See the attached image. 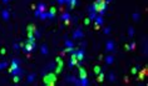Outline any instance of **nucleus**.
<instances>
[{"label": "nucleus", "mask_w": 148, "mask_h": 86, "mask_svg": "<svg viewBox=\"0 0 148 86\" xmlns=\"http://www.w3.org/2000/svg\"><path fill=\"white\" fill-rule=\"evenodd\" d=\"M105 6H107V1H105V0H96L94 4L92 5L90 11L99 13L100 15H103V14H104V10H105Z\"/></svg>", "instance_id": "obj_1"}, {"label": "nucleus", "mask_w": 148, "mask_h": 86, "mask_svg": "<svg viewBox=\"0 0 148 86\" xmlns=\"http://www.w3.org/2000/svg\"><path fill=\"white\" fill-rule=\"evenodd\" d=\"M43 81H44V84L47 86H53L55 84V81H57V76H55V74H51V72L47 74V75H44Z\"/></svg>", "instance_id": "obj_2"}, {"label": "nucleus", "mask_w": 148, "mask_h": 86, "mask_svg": "<svg viewBox=\"0 0 148 86\" xmlns=\"http://www.w3.org/2000/svg\"><path fill=\"white\" fill-rule=\"evenodd\" d=\"M78 59H77V55H75V51L72 52V57H70V61H69V68L74 66V65H78Z\"/></svg>", "instance_id": "obj_3"}, {"label": "nucleus", "mask_w": 148, "mask_h": 86, "mask_svg": "<svg viewBox=\"0 0 148 86\" xmlns=\"http://www.w3.org/2000/svg\"><path fill=\"white\" fill-rule=\"evenodd\" d=\"M44 11H47L45 10V4H43V3L38 4V8H36V10H35V16H39L40 13H44Z\"/></svg>", "instance_id": "obj_4"}, {"label": "nucleus", "mask_w": 148, "mask_h": 86, "mask_svg": "<svg viewBox=\"0 0 148 86\" xmlns=\"http://www.w3.org/2000/svg\"><path fill=\"white\" fill-rule=\"evenodd\" d=\"M19 68V61H18L16 59H14V60H11V65H10V68H9V72L11 74V71H14L15 69H18Z\"/></svg>", "instance_id": "obj_5"}, {"label": "nucleus", "mask_w": 148, "mask_h": 86, "mask_svg": "<svg viewBox=\"0 0 148 86\" xmlns=\"http://www.w3.org/2000/svg\"><path fill=\"white\" fill-rule=\"evenodd\" d=\"M105 50H107V51H113V50H114V44H113L112 40H108V41H107Z\"/></svg>", "instance_id": "obj_6"}, {"label": "nucleus", "mask_w": 148, "mask_h": 86, "mask_svg": "<svg viewBox=\"0 0 148 86\" xmlns=\"http://www.w3.org/2000/svg\"><path fill=\"white\" fill-rule=\"evenodd\" d=\"M34 48H35V45L29 44V42H25V44H24V50H25L26 52H31V51L34 50Z\"/></svg>", "instance_id": "obj_7"}, {"label": "nucleus", "mask_w": 148, "mask_h": 86, "mask_svg": "<svg viewBox=\"0 0 148 86\" xmlns=\"http://www.w3.org/2000/svg\"><path fill=\"white\" fill-rule=\"evenodd\" d=\"M74 51H75V55H77L78 61H82V60L84 59V51H83V50H74Z\"/></svg>", "instance_id": "obj_8"}, {"label": "nucleus", "mask_w": 148, "mask_h": 86, "mask_svg": "<svg viewBox=\"0 0 148 86\" xmlns=\"http://www.w3.org/2000/svg\"><path fill=\"white\" fill-rule=\"evenodd\" d=\"M78 37H83V33H82L80 29H77L73 33V39H78Z\"/></svg>", "instance_id": "obj_9"}, {"label": "nucleus", "mask_w": 148, "mask_h": 86, "mask_svg": "<svg viewBox=\"0 0 148 86\" xmlns=\"http://www.w3.org/2000/svg\"><path fill=\"white\" fill-rule=\"evenodd\" d=\"M79 76H80V80H85L87 79V71L79 66Z\"/></svg>", "instance_id": "obj_10"}, {"label": "nucleus", "mask_w": 148, "mask_h": 86, "mask_svg": "<svg viewBox=\"0 0 148 86\" xmlns=\"http://www.w3.org/2000/svg\"><path fill=\"white\" fill-rule=\"evenodd\" d=\"M1 16H3V19H4L5 21H8L9 17H10V13H9V10H3V11H1Z\"/></svg>", "instance_id": "obj_11"}, {"label": "nucleus", "mask_w": 148, "mask_h": 86, "mask_svg": "<svg viewBox=\"0 0 148 86\" xmlns=\"http://www.w3.org/2000/svg\"><path fill=\"white\" fill-rule=\"evenodd\" d=\"M147 74H148V70H147V68H144V69H143V71H141V72H139V75H138V80H141V81H142Z\"/></svg>", "instance_id": "obj_12"}, {"label": "nucleus", "mask_w": 148, "mask_h": 86, "mask_svg": "<svg viewBox=\"0 0 148 86\" xmlns=\"http://www.w3.org/2000/svg\"><path fill=\"white\" fill-rule=\"evenodd\" d=\"M55 14H57V9H55L54 6H51L50 8V10H49V13H48V17H54L55 16Z\"/></svg>", "instance_id": "obj_13"}, {"label": "nucleus", "mask_w": 148, "mask_h": 86, "mask_svg": "<svg viewBox=\"0 0 148 86\" xmlns=\"http://www.w3.org/2000/svg\"><path fill=\"white\" fill-rule=\"evenodd\" d=\"M94 20H96V24H94V25H98V26L103 25V17H102V15L97 16V17H96Z\"/></svg>", "instance_id": "obj_14"}, {"label": "nucleus", "mask_w": 148, "mask_h": 86, "mask_svg": "<svg viewBox=\"0 0 148 86\" xmlns=\"http://www.w3.org/2000/svg\"><path fill=\"white\" fill-rule=\"evenodd\" d=\"M60 20H70V15L68 13H63L60 16Z\"/></svg>", "instance_id": "obj_15"}, {"label": "nucleus", "mask_w": 148, "mask_h": 86, "mask_svg": "<svg viewBox=\"0 0 148 86\" xmlns=\"http://www.w3.org/2000/svg\"><path fill=\"white\" fill-rule=\"evenodd\" d=\"M113 61H114L113 56H110V55H109V56H107V57H105V62L108 64V65H109V64H113Z\"/></svg>", "instance_id": "obj_16"}, {"label": "nucleus", "mask_w": 148, "mask_h": 86, "mask_svg": "<svg viewBox=\"0 0 148 86\" xmlns=\"http://www.w3.org/2000/svg\"><path fill=\"white\" fill-rule=\"evenodd\" d=\"M26 30H28V31H31V33H34V31L36 30V28H35V25H34V24H30V25H28Z\"/></svg>", "instance_id": "obj_17"}, {"label": "nucleus", "mask_w": 148, "mask_h": 86, "mask_svg": "<svg viewBox=\"0 0 148 86\" xmlns=\"http://www.w3.org/2000/svg\"><path fill=\"white\" fill-rule=\"evenodd\" d=\"M14 77H13V81L15 82V84H18L20 81V77H22V75H13Z\"/></svg>", "instance_id": "obj_18"}, {"label": "nucleus", "mask_w": 148, "mask_h": 86, "mask_svg": "<svg viewBox=\"0 0 148 86\" xmlns=\"http://www.w3.org/2000/svg\"><path fill=\"white\" fill-rule=\"evenodd\" d=\"M103 80H104V74L100 71V72L98 74V79H97V81H98V82H102Z\"/></svg>", "instance_id": "obj_19"}, {"label": "nucleus", "mask_w": 148, "mask_h": 86, "mask_svg": "<svg viewBox=\"0 0 148 86\" xmlns=\"http://www.w3.org/2000/svg\"><path fill=\"white\" fill-rule=\"evenodd\" d=\"M75 5H77V0H72V1L69 3V8L70 9H74V8H75Z\"/></svg>", "instance_id": "obj_20"}, {"label": "nucleus", "mask_w": 148, "mask_h": 86, "mask_svg": "<svg viewBox=\"0 0 148 86\" xmlns=\"http://www.w3.org/2000/svg\"><path fill=\"white\" fill-rule=\"evenodd\" d=\"M39 17H40L42 20H45V19L48 17V13H47V11H44V13H40V15H39Z\"/></svg>", "instance_id": "obj_21"}, {"label": "nucleus", "mask_w": 148, "mask_h": 86, "mask_svg": "<svg viewBox=\"0 0 148 86\" xmlns=\"http://www.w3.org/2000/svg\"><path fill=\"white\" fill-rule=\"evenodd\" d=\"M42 54H44V55L48 54V48H47V45H43V46H42Z\"/></svg>", "instance_id": "obj_22"}, {"label": "nucleus", "mask_w": 148, "mask_h": 86, "mask_svg": "<svg viewBox=\"0 0 148 86\" xmlns=\"http://www.w3.org/2000/svg\"><path fill=\"white\" fill-rule=\"evenodd\" d=\"M128 35L131 36V37L134 35V29H133V28H129V29H128Z\"/></svg>", "instance_id": "obj_23"}, {"label": "nucleus", "mask_w": 148, "mask_h": 86, "mask_svg": "<svg viewBox=\"0 0 148 86\" xmlns=\"http://www.w3.org/2000/svg\"><path fill=\"white\" fill-rule=\"evenodd\" d=\"M100 71H102V69H100V66H98V65H96V66H94V72H96V74L98 75V74H99Z\"/></svg>", "instance_id": "obj_24"}, {"label": "nucleus", "mask_w": 148, "mask_h": 86, "mask_svg": "<svg viewBox=\"0 0 148 86\" xmlns=\"http://www.w3.org/2000/svg\"><path fill=\"white\" fill-rule=\"evenodd\" d=\"M34 79H35V75H34V74L29 75V76H28V82H33V81H34Z\"/></svg>", "instance_id": "obj_25"}, {"label": "nucleus", "mask_w": 148, "mask_h": 86, "mask_svg": "<svg viewBox=\"0 0 148 86\" xmlns=\"http://www.w3.org/2000/svg\"><path fill=\"white\" fill-rule=\"evenodd\" d=\"M65 46H67V48H73V42H72L70 40H67V41H65Z\"/></svg>", "instance_id": "obj_26"}, {"label": "nucleus", "mask_w": 148, "mask_h": 86, "mask_svg": "<svg viewBox=\"0 0 148 86\" xmlns=\"http://www.w3.org/2000/svg\"><path fill=\"white\" fill-rule=\"evenodd\" d=\"M8 66V62L6 61H4V62H0V69H5Z\"/></svg>", "instance_id": "obj_27"}, {"label": "nucleus", "mask_w": 148, "mask_h": 86, "mask_svg": "<svg viewBox=\"0 0 148 86\" xmlns=\"http://www.w3.org/2000/svg\"><path fill=\"white\" fill-rule=\"evenodd\" d=\"M89 19H90V20H94V19H96V13H94V11H90Z\"/></svg>", "instance_id": "obj_28"}, {"label": "nucleus", "mask_w": 148, "mask_h": 86, "mask_svg": "<svg viewBox=\"0 0 148 86\" xmlns=\"http://www.w3.org/2000/svg\"><path fill=\"white\" fill-rule=\"evenodd\" d=\"M138 19H139V14H138V13H134V14H133V20H134V21H138Z\"/></svg>", "instance_id": "obj_29"}, {"label": "nucleus", "mask_w": 148, "mask_h": 86, "mask_svg": "<svg viewBox=\"0 0 148 86\" xmlns=\"http://www.w3.org/2000/svg\"><path fill=\"white\" fill-rule=\"evenodd\" d=\"M62 68H63V65H58V66H57V69H55V72L59 74V72L62 71Z\"/></svg>", "instance_id": "obj_30"}, {"label": "nucleus", "mask_w": 148, "mask_h": 86, "mask_svg": "<svg viewBox=\"0 0 148 86\" xmlns=\"http://www.w3.org/2000/svg\"><path fill=\"white\" fill-rule=\"evenodd\" d=\"M129 50H136V42H132V44L131 45H129Z\"/></svg>", "instance_id": "obj_31"}, {"label": "nucleus", "mask_w": 148, "mask_h": 86, "mask_svg": "<svg viewBox=\"0 0 148 86\" xmlns=\"http://www.w3.org/2000/svg\"><path fill=\"white\" fill-rule=\"evenodd\" d=\"M55 61H57L58 65H63V60H62L60 57H57V59H55Z\"/></svg>", "instance_id": "obj_32"}, {"label": "nucleus", "mask_w": 148, "mask_h": 86, "mask_svg": "<svg viewBox=\"0 0 148 86\" xmlns=\"http://www.w3.org/2000/svg\"><path fill=\"white\" fill-rule=\"evenodd\" d=\"M114 79H116V76H114L113 74H109V80H110V81H114Z\"/></svg>", "instance_id": "obj_33"}, {"label": "nucleus", "mask_w": 148, "mask_h": 86, "mask_svg": "<svg viewBox=\"0 0 148 86\" xmlns=\"http://www.w3.org/2000/svg\"><path fill=\"white\" fill-rule=\"evenodd\" d=\"M84 24H85V25H89V24H90V19H89V17H87V19L84 20Z\"/></svg>", "instance_id": "obj_34"}, {"label": "nucleus", "mask_w": 148, "mask_h": 86, "mask_svg": "<svg viewBox=\"0 0 148 86\" xmlns=\"http://www.w3.org/2000/svg\"><path fill=\"white\" fill-rule=\"evenodd\" d=\"M110 33V29L109 28H104V34H109Z\"/></svg>", "instance_id": "obj_35"}, {"label": "nucleus", "mask_w": 148, "mask_h": 86, "mask_svg": "<svg viewBox=\"0 0 148 86\" xmlns=\"http://www.w3.org/2000/svg\"><path fill=\"white\" fill-rule=\"evenodd\" d=\"M131 71H132V74H136V72H137V68H132Z\"/></svg>", "instance_id": "obj_36"}, {"label": "nucleus", "mask_w": 148, "mask_h": 86, "mask_svg": "<svg viewBox=\"0 0 148 86\" xmlns=\"http://www.w3.org/2000/svg\"><path fill=\"white\" fill-rule=\"evenodd\" d=\"M0 52H1L3 55H5V54H6V51H5V49H4V48H3L1 50H0Z\"/></svg>", "instance_id": "obj_37"}, {"label": "nucleus", "mask_w": 148, "mask_h": 86, "mask_svg": "<svg viewBox=\"0 0 148 86\" xmlns=\"http://www.w3.org/2000/svg\"><path fill=\"white\" fill-rule=\"evenodd\" d=\"M58 3H59L60 5H63V4L65 3V0H58Z\"/></svg>", "instance_id": "obj_38"}, {"label": "nucleus", "mask_w": 148, "mask_h": 86, "mask_svg": "<svg viewBox=\"0 0 148 86\" xmlns=\"http://www.w3.org/2000/svg\"><path fill=\"white\" fill-rule=\"evenodd\" d=\"M64 23H65V25H69L70 24V20H64Z\"/></svg>", "instance_id": "obj_39"}, {"label": "nucleus", "mask_w": 148, "mask_h": 86, "mask_svg": "<svg viewBox=\"0 0 148 86\" xmlns=\"http://www.w3.org/2000/svg\"><path fill=\"white\" fill-rule=\"evenodd\" d=\"M14 49L18 50V49H19V45H18V44H14Z\"/></svg>", "instance_id": "obj_40"}, {"label": "nucleus", "mask_w": 148, "mask_h": 86, "mask_svg": "<svg viewBox=\"0 0 148 86\" xmlns=\"http://www.w3.org/2000/svg\"><path fill=\"white\" fill-rule=\"evenodd\" d=\"M65 1H67V3H70V1H72V0H65Z\"/></svg>", "instance_id": "obj_41"}, {"label": "nucleus", "mask_w": 148, "mask_h": 86, "mask_svg": "<svg viewBox=\"0 0 148 86\" xmlns=\"http://www.w3.org/2000/svg\"><path fill=\"white\" fill-rule=\"evenodd\" d=\"M3 1H4V3H8V1H9V0H3Z\"/></svg>", "instance_id": "obj_42"}, {"label": "nucleus", "mask_w": 148, "mask_h": 86, "mask_svg": "<svg viewBox=\"0 0 148 86\" xmlns=\"http://www.w3.org/2000/svg\"><path fill=\"white\" fill-rule=\"evenodd\" d=\"M105 1H107V3H109V1H112V0H105Z\"/></svg>", "instance_id": "obj_43"}]
</instances>
